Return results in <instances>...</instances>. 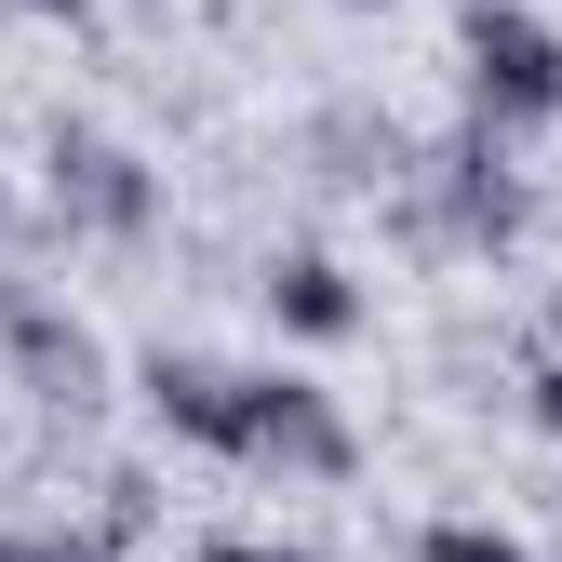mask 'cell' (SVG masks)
I'll return each instance as SVG.
<instances>
[{
	"mask_svg": "<svg viewBox=\"0 0 562 562\" xmlns=\"http://www.w3.org/2000/svg\"><path fill=\"white\" fill-rule=\"evenodd\" d=\"M14 14H54V27H81V14H94V0H14Z\"/></svg>",
	"mask_w": 562,
	"mask_h": 562,
	"instance_id": "14",
	"label": "cell"
},
{
	"mask_svg": "<svg viewBox=\"0 0 562 562\" xmlns=\"http://www.w3.org/2000/svg\"><path fill=\"white\" fill-rule=\"evenodd\" d=\"M134 402H148L161 442L241 456V362H215V348H148V362H134Z\"/></svg>",
	"mask_w": 562,
	"mask_h": 562,
	"instance_id": "6",
	"label": "cell"
},
{
	"mask_svg": "<svg viewBox=\"0 0 562 562\" xmlns=\"http://www.w3.org/2000/svg\"><path fill=\"white\" fill-rule=\"evenodd\" d=\"M0 562H41V536H14V522H0Z\"/></svg>",
	"mask_w": 562,
	"mask_h": 562,
	"instance_id": "15",
	"label": "cell"
},
{
	"mask_svg": "<svg viewBox=\"0 0 562 562\" xmlns=\"http://www.w3.org/2000/svg\"><path fill=\"white\" fill-rule=\"evenodd\" d=\"M188 562H268V536H201Z\"/></svg>",
	"mask_w": 562,
	"mask_h": 562,
	"instance_id": "12",
	"label": "cell"
},
{
	"mask_svg": "<svg viewBox=\"0 0 562 562\" xmlns=\"http://www.w3.org/2000/svg\"><path fill=\"white\" fill-rule=\"evenodd\" d=\"M41 215H54L67 241L134 255V241H161V175L134 161L108 121H67V108H54V134H41Z\"/></svg>",
	"mask_w": 562,
	"mask_h": 562,
	"instance_id": "3",
	"label": "cell"
},
{
	"mask_svg": "<svg viewBox=\"0 0 562 562\" xmlns=\"http://www.w3.org/2000/svg\"><path fill=\"white\" fill-rule=\"evenodd\" d=\"M308 161H322V188H402L415 175L402 121H375V108H322L308 121Z\"/></svg>",
	"mask_w": 562,
	"mask_h": 562,
	"instance_id": "8",
	"label": "cell"
},
{
	"mask_svg": "<svg viewBox=\"0 0 562 562\" xmlns=\"http://www.w3.org/2000/svg\"><path fill=\"white\" fill-rule=\"evenodd\" d=\"M255 308H268V335H295V348H348V335H362V281H348L322 241H281L255 268Z\"/></svg>",
	"mask_w": 562,
	"mask_h": 562,
	"instance_id": "7",
	"label": "cell"
},
{
	"mask_svg": "<svg viewBox=\"0 0 562 562\" xmlns=\"http://www.w3.org/2000/svg\"><path fill=\"white\" fill-rule=\"evenodd\" d=\"M522 415H536V442H562V362L536 348V375H522Z\"/></svg>",
	"mask_w": 562,
	"mask_h": 562,
	"instance_id": "10",
	"label": "cell"
},
{
	"mask_svg": "<svg viewBox=\"0 0 562 562\" xmlns=\"http://www.w3.org/2000/svg\"><path fill=\"white\" fill-rule=\"evenodd\" d=\"M402 228L429 241V255H522L536 188L509 175V148H496L482 121H456L442 148H415V175H402Z\"/></svg>",
	"mask_w": 562,
	"mask_h": 562,
	"instance_id": "1",
	"label": "cell"
},
{
	"mask_svg": "<svg viewBox=\"0 0 562 562\" xmlns=\"http://www.w3.org/2000/svg\"><path fill=\"white\" fill-rule=\"evenodd\" d=\"M228 469H281V482H348L362 469V429L335 415L322 375H281V362H241V456Z\"/></svg>",
	"mask_w": 562,
	"mask_h": 562,
	"instance_id": "5",
	"label": "cell"
},
{
	"mask_svg": "<svg viewBox=\"0 0 562 562\" xmlns=\"http://www.w3.org/2000/svg\"><path fill=\"white\" fill-rule=\"evenodd\" d=\"M456 67H469V121L496 148L562 121V27L536 0H456Z\"/></svg>",
	"mask_w": 562,
	"mask_h": 562,
	"instance_id": "2",
	"label": "cell"
},
{
	"mask_svg": "<svg viewBox=\"0 0 562 562\" xmlns=\"http://www.w3.org/2000/svg\"><path fill=\"white\" fill-rule=\"evenodd\" d=\"M335 14H389V0H335Z\"/></svg>",
	"mask_w": 562,
	"mask_h": 562,
	"instance_id": "17",
	"label": "cell"
},
{
	"mask_svg": "<svg viewBox=\"0 0 562 562\" xmlns=\"http://www.w3.org/2000/svg\"><path fill=\"white\" fill-rule=\"evenodd\" d=\"M41 562H121V549H108L94 522H54V536H41Z\"/></svg>",
	"mask_w": 562,
	"mask_h": 562,
	"instance_id": "11",
	"label": "cell"
},
{
	"mask_svg": "<svg viewBox=\"0 0 562 562\" xmlns=\"http://www.w3.org/2000/svg\"><path fill=\"white\" fill-rule=\"evenodd\" d=\"M27 228V188H14V161H0V241H14Z\"/></svg>",
	"mask_w": 562,
	"mask_h": 562,
	"instance_id": "13",
	"label": "cell"
},
{
	"mask_svg": "<svg viewBox=\"0 0 562 562\" xmlns=\"http://www.w3.org/2000/svg\"><path fill=\"white\" fill-rule=\"evenodd\" d=\"M0 375H14L41 415H94V402L121 389L108 335L67 308V295H41V281H0Z\"/></svg>",
	"mask_w": 562,
	"mask_h": 562,
	"instance_id": "4",
	"label": "cell"
},
{
	"mask_svg": "<svg viewBox=\"0 0 562 562\" xmlns=\"http://www.w3.org/2000/svg\"><path fill=\"white\" fill-rule=\"evenodd\" d=\"M268 562H335V549H268Z\"/></svg>",
	"mask_w": 562,
	"mask_h": 562,
	"instance_id": "16",
	"label": "cell"
},
{
	"mask_svg": "<svg viewBox=\"0 0 562 562\" xmlns=\"http://www.w3.org/2000/svg\"><path fill=\"white\" fill-rule=\"evenodd\" d=\"M415 562H536L509 522H429V536H415Z\"/></svg>",
	"mask_w": 562,
	"mask_h": 562,
	"instance_id": "9",
	"label": "cell"
}]
</instances>
